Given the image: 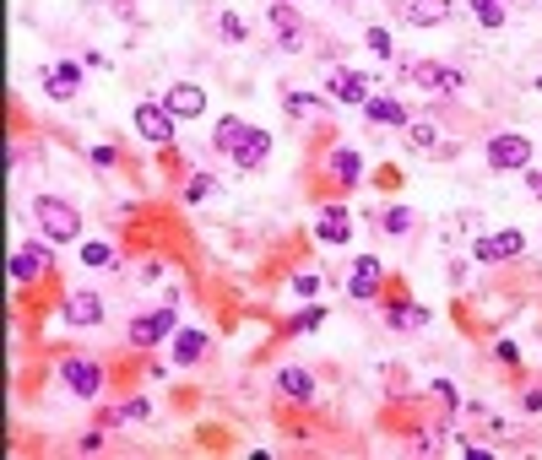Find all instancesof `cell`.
Wrapping results in <instances>:
<instances>
[{"label": "cell", "mask_w": 542, "mask_h": 460, "mask_svg": "<svg viewBox=\"0 0 542 460\" xmlns=\"http://www.w3.org/2000/svg\"><path fill=\"white\" fill-rule=\"evenodd\" d=\"M326 98H337V103H369L375 92H369V76H358V70H347V65H337L331 76H326Z\"/></svg>", "instance_id": "10"}, {"label": "cell", "mask_w": 542, "mask_h": 460, "mask_svg": "<svg viewBox=\"0 0 542 460\" xmlns=\"http://www.w3.org/2000/svg\"><path fill=\"white\" fill-rule=\"evenodd\" d=\"M141 418H152V401H125L109 412V423H141Z\"/></svg>", "instance_id": "26"}, {"label": "cell", "mask_w": 542, "mask_h": 460, "mask_svg": "<svg viewBox=\"0 0 542 460\" xmlns=\"http://www.w3.org/2000/svg\"><path fill=\"white\" fill-rule=\"evenodd\" d=\"M217 33H223L228 43H244V38H250V27H244V22H239L233 11H223V22H217Z\"/></svg>", "instance_id": "28"}, {"label": "cell", "mask_w": 542, "mask_h": 460, "mask_svg": "<svg viewBox=\"0 0 542 460\" xmlns=\"http://www.w3.org/2000/svg\"><path fill=\"white\" fill-rule=\"evenodd\" d=\"M380 287H385L380 260H375V255H358V260H353V277H347V298L369 304V298H380Z\"/></svg>", "instance_id": "11"}, {"label": "cell", "mask_w": 542, "mask_h": 460, "mask_svg": "<svg viewBox=\"0 0 542 460\" xmlns=\"http://www.w3.org/2000/svg\"><path fill=\"white\" fill-rule=\"evenodd\" d=\"M309 108H315V98H299V92L288 98V114H309Z\"/></svg>", "instance_id": "37"}, {"label": "cell", "mask_w": 542, "mask_h": 460, "mask_svg": "<svg viewBox=\"0 0 542 460\" xmlns=\"http://www.w3.org/2000/svg\"><path fill=\"white\" fill-rule=\"evenodd\" d=\"M174 331H179V314H174V309H147V314H136V320H130V331H125V336H130V347H141V352H147V347H157V342H163V336H174Z\"/></svg>", "instance_id": "5"}, {"label": "cell", "mask_w": 542, "mask_h": 460, "mask_svg": "<svg viewBox=\"0 0 542 460\" xmlns=\"http://www.w3.org/2000/svg\"><path fill=\"white\" fill-rule=\"evenodd\" d=\"M163 103H168L174 119H195V114H206V92H201L195 81H174V87L163 92Z\"/></svg>", "instance_id": "12"}, {"label": "cell", "mask_w": 542, "mask_h": 460, "mask_svg": "<svg viewBox=\"0 0 542 460\" xmlns=\"http://www.w3.org/2000/svg\"><path fill=\"white\" fill-rule=\"evenodd\" d=\"M49 266H54L49 239H43V244H16V249H11V277H16V282H38V277H49Z\"/></svg>", "instance_id": "8"}, {"label": "cell", "mask_w": 542, "mask_h": 460, "mask_svg": "<svg viewBox=\"0 0 542 460\" xmlns=\"http://www.w3.org/2000/svg\"><path fill=\"white\" fill-rule=\"evenodd\" d=\"M271 27H277V43H282V49H299L304 22H299V11H293L288 0H277V5H271Z\"/></svg>", "instance_id": "15"}, {"label": "cell", "mask_w": 542, "mask_h": 460, "mask_svg": "<svg viewBox=\"0 0 542 460\" xmlns=\"http://www.w3.org/2000/svg\"><path fill=\"white\" fill-rule=\"evenodd\" d=\"M402 130H407V146H418V152H429V146H434V125H413V119H407Z\"/></svg>", "instance_id": "29"}, {"label": "cell", "mask_w": 542, "mask_h": 460, "mask_svg": "<svg viewBox=\"0 0 542 460\" xmlns=\"http://www.w3.org/2000/svg\"><path fill=\"white\" fill-rule=\"evenodd\" d=\"M87 157H92V163H98V168H114V157H119V152H114V146H109V141H103V146H92V152H87Z\"/></svg>", "instance_id": "34"}, {"label": "cell", "mask_w": 542, "mask_h": 460, "mask_svg": "<svg viewBox=\"0 0 542 460\" xmlns=\"http://www.w3.org/2000/svg\"><path fill=\"white\" fill-rule=\"evenodd\" d=\"M483 157H489V168H494V174L527 168V163H532V136H521V130H499V136H489Z\"/></svg>", "instance_id": "2"}, {"label": "cell", "mask_w": 542, "mask_h": 460, "mask_svg": "<svg viewBox=\"0 0 542 460\" xmlns=\"http://www.w3.org/2000/svg\"><path fill=\"white\" fill-rule=\"evenodd\" d=\"M364 43H369V54H380V60L391 54V33H385V27H369V33H364Z\"/></svg>", "instance_id": "31"}, {"label": "cell", "mask_w": 542, "mask_h": 460, "mask_svg": "<svg viewBox=\"0 0 542 460\" xmlns=\"http://www.w3.org/2000/svg\"><path fill=\"white\" fill-rule=\"evenodd\" d=\"M228 157H233V163H239L244 174H255V168H261V163L271 157V136H266L261 125H250V130H244V141H239V146H233Z\"/></svg>", "instance_id": "13"}, {"label": "cell", "mask_w": 542, "mask_h": 460, "mask_svg": "<svg viewBox=\"0 0 542 460\" xmlns=\"http://www.w3.org/2000/svg\"><path fill=\"white\" fill-rule=\"evenodd\" d=\"M494 358H499V363H510V369H516V363H521V347H516V342H499V347H494Z\"/></svg>", "instance_id": "35"}, {"label": "cell", "mask_w": 542, "mask_h": 460, "mask_svg": "<svg viewBox=\"0 0 542 460\" xmlns=\"http://www.w3.org/2000/svg\"><path fill=\"white\" fill-rule=\"evenodd\" d=\"M364 114H369L375 125H407V108H402L396 98H369V103H364Z\"/></svg>", "instance_id": "23"}, {"label": "cell", "mask_w": 542, "mask_h": 460, "mask_svg": "<svg viewBox=\"0 0 542 460\" xmlns=\"http://www.w3.org/2000/svg\"><path fill=\"white\" fill-rule=\"evenodd\" d=\"M527 249V239L516 233V228H505V233H483L478 244H472V260L478 266H499V260H516Z\"/></svg>", "instance_id": "7"}, {"label": "cell", "mask_w": 542, "mask_h": 460, "mask_svg": "<svg viewBox=\"0 0 542 460\" xmlns=\"http://www.w3.org/2000/svg\"><path fill=\"white\" fill-rule=\"evenodd\" d=\"M60 380H65V390H71L76 401H92V396L103 390V369H98L92 358H81V352L60 363Z\"/></svg>", "instance_id": "6"}, {"label": "cell", "mask_w": 542, "mask_h": 460, "mask_svg": "<svg viewBox=\"0 0 542 460\" xmlns=\"http://www.w3.org/2000/svg\"><path fill=\"white\" fill-rule=\"evenodd\" d=\"M380 222H385V233H391V239H402V233L413 228V211H407V206H391V211H385Z\"/></svg>", "instance_id": "27"}, {"label": "cell", "mask_w": 542, "mask_h": 460, "mask_svg": "<svg viewBox=\"0 0 542 460\" xmlns=\"http://www.w3.org/2000/svg\"><path fill=\"white\" fill-rule=\"evenodd\" d=\"M347 233H353V228H347V211H342V206H326L320 222H315V239H320V244H347Z\"/></svg>", "instance_id": "19"}, {"label": "cell", "mask_w": 542, "mask_h": 460, "mask_svg": "<svg viewBox=\"0 0 542 460\" xmlns=\"http://www.w3.org/2000/svg\"><path fill=\"white\" fill-rule=\"evenodd\" d=\"M38 81H43V92H49V98H60V103H65V98H76V92H81V65H76V60H54V65H43V70H38Z\"/></svg>", "instance_id": "9"}, {"label": "cell", "mask_w": 542, "mask_h": 460, "mask_svg": "<svg viewBox=\"0 0 542 460\" xmlns=\"http://www.w3.org/2000/svg\"><path fill=\"white\" fill-rule=\"evenodd\" d=\"M212 195V174H195L190 184H185V201H206Z\"/></svg>", "instance_id": "32"}, {"label": "cell", "mask_w": 542, "mask_h": 460, "mask_svg": "<svg viewBox=\"0 0 542 460\" xmlns=\"http://www.w3.org/2000/svg\"><path fill=\"white\" fill-rule=\"evenodd\" d=\"M65 320L71 325H98L103 320V298L98 293H71L65 298Z\"/></svg>", "instance_id": "18"}, {"label": "cell", "mask_w": 542, "mask_h": 460, "mask_svg": "<svg viewBox=\"0 0 542 460\" xmlns=\"http://www.w3.org/2000/svg\"><path fill=\"white\" fill-rule=\"evenodd\" d=\"M326 168H331V179H337V184H364V157H358L353 146H331Z\"/></svg>", "instance_id": "14"}, {"label": "cell", "mask_w": 542, "mask_h": 460, "mask_svg": "<svg viewBox=\"0 0 542 460\" xmlns=\"http://www.w3.org/2000/svg\"><path fill=\"white\" fill-rule=\"evenodd\" d=\"M434 396H440L445 407H456V385H451V380H434Z\"/></svg>", "instance_id": "36"}, {"label": "cell", "mask_w": 542, "mask_h": 460, "mask_svg": "<svg viewBox=\"0 0 542 460\" xmlns=\"http://www.w3.org/2000/svg\"><path fill=\"white\" fill-rule=\"evenodd\" d=\"M527 184H532V195L542 201V168H532V179H527Z\"/></svg>", "instance_id": "38"}, {"label": "cell", "mask_w": 542, "mask_h": 460, "mask_svg": "<svg viewBox=\"0 0 542 460\" xmlns=\"http://www.w3.org/2000/svg\"><path fill=\"white\" fill-rule=\"evenodd\" d=\"M81 266H92V271H109V266H114V249L92 239V244H81Z\"/></svg>", "instance_id": "25"}, {"label": "cell", "mask_w": 542, "mask_h": 460, "mask_svg": "<svg viewBox=\"0 0 542 460\" xmlns=\"http://www.w3.org/2000/svg\"><path fill=\"white\" fill-rule=\"evenodd\" d=\"M385 320H391V331H423L429 325V309H418L413 298H391V309H385Z\"/></svg>", "instance_id": "16"}, {"label": "cell", "mask_w": 542, "mask_h": 460, "mask_svg": "<svg viewBox=\"0 0 542 460\" xmlns=\"http://www.w3.org/2000/svg\"><path fill=\"white\" fill-rule=\"evenodd\" d=\"M136 136L147 141V146H168L174 141V114H168V103L163 98H152V103H136Z\"/></svg>", "instance_id": "4"}, {"label": "cell", "mask_w": 542, "mask_h": 460, "mask_svg": "<svg viewBox=\"0 0 542 460\" xmlns=\"http://www.w3.org/2000/svg\"><path fill=\"white\" fill-rule=\"evenodd\" d=\"M244 130H250L244 119H233V114H223V119H217V130H212V146H217V152H233V146L244 141Z\"/></svg>", "instance_id": "24"}, {"label": "cell", "mask_w": 542, "mask_h": 460, "mask_svg": "<svg viewBox=\"0 0 542 460\" xmlns=\"http://www.w3.org/2000/svg\"><path fill=\"white\" fill-rule=\"evenodd\" d=\"M413 81H418L423 92H440V98L467 92V70H461V65H440V60H418V65H413Z\"/></svg>", "instance_id": "3"}, {"label": "cell", "mask_w": 542, "mask_h": 460, "mask_svg": "<svg viewBox=\"0 0 542 460\" xmlns=\"http://www.w3.org/2000/svg\"><path fill=\"white\" fill-rule=\"evenodd\" d=\"M33 222L43 228L49 244H76L81 239V211L60 195H33Z\"/></svg>", "instance_id": "1"}, {"label": "cell", "mask_w": 542, "mask_h": 460, "mask_svg": "<svg viewBox=\"0 0 542 460\" xmlns=\"http://www.w3.org/2000/svg\"><path fill=\"white\" fill-rule=\"evenodd\" d=\"M277 390H282L288 401H315V380H309L304 369H293V363L277 374Z\"/></svg>", "instance_id": "20"}, {"label": "cell", "mask_w": 542, "mask_h": 460, "mask_svg": "<svg viewBox=\"0 0 542 460\" xmlns=\"http://www.w3.org/2000/svg\"><path fill=\"white\" fill-rule=\"evenodd\" d=\"M320 325H326V309H320V304H309L304 314H293V331H320Z\"/></svg>", "instance_id": "30"}, {"label": "cell", "mask_w": 542, "mask_h": 460, "mask_svg": "<svg viewBox=\"0 0 542 460\" xmlns=\"http://www.w3.org/2000/svg\"><path fill=\"white\" fill-rule=\"evenodd\" d=\"M315 287H320V277H315V271H299V277H293V293H299V298H309Z\"/></svg>", "instance_id": "33"}, {"label": "cell", "mask_w": 542, "mask_h": 460, "mask_svg": "<svg viewBox=\"0 0 542 460\" xmlns=\"http://www.w3.org/2000/svg\"><path fill=\"white\" fill-rule=\"evenodd\" d=\"M451 16V0H407V22L413 27H440Z\"/></svg>", "instance_id": "21"}, {"label": "cell", "mask_w": 542, "mask_h": 460, "mask_svg": "<svg viewBox=\"0 0 542 460\" xmlns=\"http://www.w3.org/2000/svg\"><path fill=\"white\" fill-rule=\"evenodd\" d=\"M206 352H212V336H206V331H195V325H190V331H174V363H201Z\"/></svg>", "instance_id": "17"}, {"label": "cell", "mask_w": 542, "mask_h": 460, "mask_svg": "<svg viewBox=\"0 0 542 460\" xmlns=\"http://www.w3.org/2000/svg\"><path fill=\"white\" fill-rule=\"evenodd\" d=\"M467 11H472V16H478V22H483L489 33L510 22V0H467Z\"/></svg>", "instance_id": "22"}]
</instances>
